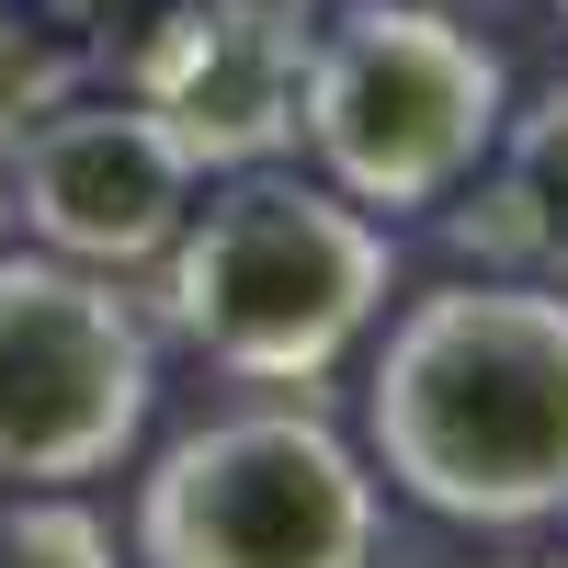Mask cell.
I'll use <instances>...</instances> for the list:
<instances>
[{
    "label": "cell",
    "instance_id": "obj_5",
    "mask_svg": "<svg viewBox=\"0 0 568 568\" xmlns=\"http://www.w3.org/2000/svg\"><path fill=\"white\" fill-rule=\"evenodd\" d=\"M160 318L125 273L0 240V478L91 489L149 444Z\"/></svg>",
    "mask_w": 568,
    "mask_h": 568
},
{
    "label": "cell",
    "instance_id": "obj_4",
    "mask_svg": "<svg viewBox=\"0 0 568 568\" xmlns=\"http://www.w3.org/2000/svg\"><path fill=\"white\" fill-rule=\"evenodd\" d=\"M136 568H387V478L307 398L216 409L136 478Z\"/></svg>",
    "mask_w": 568,
    "mask_h": 568
},
{
    "label": "cell",
    "instance_id": "obj_11",
    "mask_svg": "<svg viewBox=\"0 0 568 568\" xmlns=\"http://www.w3.org/2000/svg\"><path fill=\"white\" fill-rule=\"evenodd\" d=\"M444 12H466V23H489V12H500V0H444Z\"/></svg>",
    "mask_w": 568,
    "mask_h": 568
},
{
    "label": "cell",
    "instance_id": "obj_6",
    "mask_svg": "<svg viewBox=\"0 0 568 568\" xmlns=\"http://www.w3.org/2000/svg\"><path fill=\"white\" fill-rule=\"evenodd\" d=\"M0 194H12L23 251L136 284L171 251L182 205L205 194V171L182 160V136L125 80H58L34 103H0Z\"/></svg>",
    "mask_w": 568,
    "mask_h": 568
},
{
    "label": "cell",
    "instance_id": "obj_14",
    "mask_svg": "<svg viewBox=\"0 0 568 568\" xmlns=\"http://www.w3.org/2000/svg\"><path fill=\"white\" fill-rule=\"evenodd\" d=\"M524 568H557V557H524Z\"/></svg>",
    "mask_w": 568,
    "mask_h": 568
},
{
    "label": "cell",
    "instance_id": "obj_8",
    "mask_svg": "<svg viewBox=\"0 0 568 568\" xmlns=\"http://www.w3.org/2000/svg\"><path fill=\"white\" fill-rule=\"evenodd\" d=\"M444 251L466 273H535L568 284V80H546L535 103H511L478 182L455 205H433Z\"/></svg>",
    "mask_w": 568,
    "mask_h": 568
},
{
    "label": "cell",
    "instance_id": "obj_13",
    "mask_svg": "<svg viewBox=\"0 0 568 568\" xmlns=\"http://www.w3.org/2000/svg\"><path fill=\"white\" fill-rule=\"evenodd\" d=\"M0 240H12V194H0Z\"/></svg>",
    "mask_w": 568,
    "mask_h": 568
},
{
    "label": "cell",
    "instance_id": "obj_2",
    "mask_svg": "<svg viewBox=\"0 0 568 568\" xmlns=\"http://www.w3.org/2000/svg\"><path fill=\"white\" fill-rule=\"evenodd\" d=\"M149 318L227 387H329L398 296V227L318 171H216L149 262Z\"/></svg>",
    "mask_w": 568,
    "mask_h": 568
},
{
    "label": "cell",
    "instance_id": "obj_9",
    "mask_svg": "<svg viewBox=\"0 0 568 568\" xmlns=\"http://www.w3.org/2000/svg\"><path fill=\"white\" fill-rule=\"evenodd\" d=\"M0 568H125V546L80 489H12L0 478Z\"/></svg>",
    "mask_w": 568,
    "mask_h": 568
},
{
    "label": "cell",
    "instance_id": "obj_1",
    "mask_svg": "<svg viewBox=\"0 0 568 568\" xmlns=\"http://www.w3.org/2000/svg\"><path fill=\"white\" fill-rule=\"evenodd\" d=\"M364 466L466 535L568 524V284L455 273L375 318Z\"/></svg>",
    "mask_w": 568,
    "mask_h": 568
},
{
    "label": "cell",
    "instance_id": "obj_15",
    "mask_svg": "<svg viewBox=\"0 0 568 568\" xmlns=\"http://www.w3.org/2000/svg\"><path fill=\"white\" fill-rule=\"evenodd\" d=\"M557 23H568V0H557Z\"/></svg>",
    "mask_w": 568,
    "mask_h": 568
},
{
    "label": "cell",
    "instance_id": "obj_7",
    "mask_svg": "<svg viewBox=\"0 0 568 568\" xmlns=\"http://www.w3.org/2000/svg\"><path fill=\"white\" fill-rule=\"evenodd\" d=\"M296 69H307V23H262L227 0H149L103 58V80H125L205 182L296 149Z\"/></svg>",
    "mask_w": 568,
    "mask_h": 568
},
{
    "label": "cell",
    "instance_id": "obj_3",
    "mask_svg": "<svg viewBox=\"0 0 568 568\" xmlns=\"http://www.w3.org/2000/svg\"><path fill=\"white\" fill-rule=\"evenodd\" d=\"M500 114H511L500 45L444 0H329L307 23L296 149L318 160L329 194H353L387 227L455 205L478 182Z\"/></svg>",
    "mask_w": 568,
    "mask_h": 568
},
{
    "label": "cell",
    "instance_id": "obj_10",
    "mask_svg": "<svg viewBox=\"0 0 568 568\" xmlns=\"http://www.w3.org/2000/svg\"><path fill=\"white\" fill-rule=\"evenodd\" d=\"M227 12H262V23H318L329 0H227Z\"/></svg>",
    "mask_w": 568,
    "mask_h": 568
},
{
    "label": "cell",
    "instance_id": "obj_12",
    "mask_svg": "<svg viewBox=\"0 0 568 568\" xmlns=\"http://www.w3.org/2000/svg\"><path fill=\"white\" fill-rule=\"evenodd\" d=\"M12 12H23V0H0V45H12Z\"/></svg>",
    "mask_w": 568,
    "mask_h": 568
}]
</instances>
